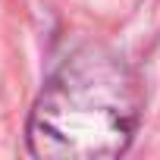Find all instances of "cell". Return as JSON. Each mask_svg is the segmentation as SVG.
Here are the masks:
<instances>
[{"instance_id":"cell-1","label":"cell","mask_w":160,"mask_h":160,"mask_svg":"<svg viewBox=\"0 0 160 160\" xmlns=\"http://www.w3.org/2000/svg\"><path fill=\"white\" fill-rule=\"evenodd\" d=\"M138 119L135 69L110 47L88 44L38 94L28 116V151L41 160H110L129 151Z\"/></svg>"}]
</instances>
